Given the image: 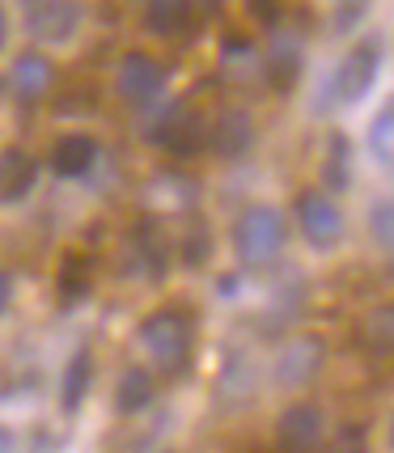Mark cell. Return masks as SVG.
<instances>
[{
	"instance_id": "1",
	"label": "cell",
	"mask_w": 394,
	"mask_h": 453,
	"mask_svg": "<svg viewBox=\"0 0 394 453\" xmlns=\"http://www.w3.org/2000/svg\"><path fill=\"white\" fill-rule=\"evenodd\" d=\"M191 339H196V322H191L187 310H158V314H149L140 322V343L166 373H182L187 369Z\"/></svg>"
},
{
	"instance_id": "16",
	"label": "cell",
	"mask_w": 394,
	"mask_h": 453,
	"mask_svg": "<svg viewBox=\"0 0 394 453\" xmlns=\"http://www.w3.org/2000/svg\"><path fill=\"white\" fill-rule=\"evenodd\" d=\"M89 381H94V356L89 352H77L68 360V369H64V386H59V403H64V411H81V403L89 395Z\"/></svg>"
},
{
	"instance_id": "21",
	"label": "cell",
	"mask_w": 394,
	"mask_h": 453,
	"mask_svg": "<svg viewBox=\"0 0 394 453\" xmlns=\"http://www.w3.org/2000/svg\"><path fill=\"white\" fill-rule=\"evenodd\" d=\"M208 258H212V229H208V220H191V229L182 237V263L204 267Z\"/></svg>"
},
{
	"instance_id": "13",
	"label": "cell",
	"mask_w": 394,
	"mask_h": 453,
	"mask_svg": "<svg viewBox=\"0 0 394 453\" xmlns=\"http://www.w3.org/2000/svg\"><path fill=\"white\" fill-rule=\"evenodd\" d=\"M51 59L39 56V51H21L18 64L9 68V85H13V94L21 102H39L47 89H51Z\"/></svg>"
},
{
	"instance_id": "12",
	"label": "cell",
	"mask_w": 394,
	"mask_h": 453,
	"mask_svg": "<svg viewBox=\"0 0 394 453\" xmlns=\"http://www.w3.org/2000/svg\"><path fill=\"white\" fill-rule=\"evenodd\" d=\"M153 140L166 144V149L178 153V157H191L199 144H204V123H199V115H191V111L178 106V111H170V115L153 127Z\"/></svg>"
},
{
	"instance_id": "7",
	"label": "cell",
	"mask_w": 394,
	"mask_h": 453,
	"mask_svg": "<svg viewBox=\"0 0 394 453\" xmlns=\"http://www.w3.org/2000/svg\"><path fill=\"white\" fill-rule=\"evenodd\" d=\"M322 441V411L314 403H293L276 419V445L280 449H314Z\"/></svg>"
},
{
	"instance_id": "10",
	"label": "cell",
	"mask_w": 394,
	"mask_h": 453,
	"mask_svg": "<svg viewBox=\"0 0 394 453\" xmlns=\"http://www.w3.org/2000/svg\"><path fill=\"white\" fill-rule=\"evenodd\" d=\"M322 343L318 339H297V343H289L284 352H280L276 360V381L280 386H305V381H314L318 369H322Z\"/></svg>"
},
{
	"instance_id": "11",
	"label": "cell",
	"mask_w": 394,
	"mask_h": 453,
	"mask_svg": "<svg viewBox=\"0 0 394 453\" xmlns=\"http://www.w3.org/2000/svg\"><path fill=\"white\" fill-rule=\"evenodd\" d=\"M35 178H39V161L21 149H4L0 153V203H21L35 191Z\"/></svg>"
},
{
	"instance_id": "14",
	"label": "cell",
	"mask_w": 394,
	"mask_h": 453,
	"mask_svg": "<svg viewBox=\"0 0 394 453\" xmlns=\"http://www.w3.org/2000/svg\"><path fill=\"white\" fill-rule=\"evenodd\" d=\"M94 161H98V140L85 136V132H73V136H64L56 149H51V170L64 178L89 174Z\"/></svg>"
},
{
	"instance_id": "20",
	"label": "cell",
	"mask_w": 394,
	"mask_h": 453,
	"mask_svg": "<svg viewBox=\"0 0 394 453\" xmlns=\"http://www.w3.org/2000/svg\"><path fill=\"white\" fill-rule=\"evenodd\" d=\"M94 288V272H89V263L77 255H68L64 263H59V293H64V301H81V296Z\"/></svg>"
},
{
	"instance_id": "15",
	"label": "cell",
	"mask_w": 394,
	"mask_h": 453,
	"mask_svg": "<svg viewBox=\"0 0 394 453\" xmlns=\"http://www.w3.org/2000/svg\"><path fill=\"white\" fill-rule=\"evenodd\" d=\"M153 395H158L153 373H149V369H127V373L119 377V386H115V411L119 415H136V411H144V407L153 403Z\"/></svg>"
},
{
	"instance_id": "28",
	"label": "cell",
	"mask_w": 394,
	"mask_h": 453,
	"mask_svg": "<svg viewBox=\"0 0 394 453\" xmlns=\"http://www.w3.org/2000/svg\"><path fill=\"white\" fill-rule=\"evenodd\" d=\"M208 4H217V0H208Z\"/></svg>"
},
{
	"instance_id": "19",
	"label": "cell",
	"mask_w": 394,
	"mask_h": 453,
	"mask_svg": "<svg viewBox=\"0 0 394 453\" xmlns=\"http://www.w3.org/2000/svg\"><path fill=\"white\" fill-rule=\"evenodd\" d=\"M369 153L382 170L394 165V106H382L377 119L369 123Z\"/></svg>"
},
{
	"instance_id": "9",
	"label": "cell",
	"mask_w": 394,
	"mask_h": 453,
	"mask_svg": "<svg viewBox=\"0 0 394 453\" xmlns=\"http://www.w3.org/2000/svg\"><path fill=\"white\" fill-rule=\"evenodd\" d=\"M212 149H217L220 157H246L251 153V144H255V119L251 111H242V106H229V111H220L217 127H212Z\"/></svg>"
},
{
	"instance_id": "29",
	"label": "cell",
	"mask_w": 394,
	"mask_h": 453,
	"mask_svg": "<svg viewBox=\"0 0 394 453\" xmlns=\"http://www.w3.org/2000/svg\"><path fill=\"white\" fill-rule=\"evenodd\" d=\"M26 4H35V0H26Z\"/></svg>"
},
{
	"instance_id": "26",
	"label": "cell",
	"mask_w": 394,
	"mask_h": 453,
	"mask_svg": "<svg viewBox=\"0 0 394 453\" xmlns=\"http://www.w3.org/2000/svg\"><path fill=\"white\" fill-rule=\"evenodd\" d=\"M4 39H9V13H4V4H0V47H4Z\"/></svg>"
},
{
	"instance_id": "3",
	"label": "cell",
	"mask_w": 394,
	"mask_h": 453,
	"mask_svg": "<svg viewBox=\"0 0 394 453\" xmlns=\"http://www.w3.org/2000/svg\"><path fill=\"white\" fill-rule=\"evenodd\" d=\"M297 225H301V234L314 250H331L344 237L339 203H331V196H322V191H301L297 196Z\"/></svg>"
},
{
	"instance_id": "24",
	"label": "cell",
	"mask_w": 394,
	"mask_h": 453,
	"mask_svg": "<svg viewBox=\"0 0 394 453\" xmlns=\"http://www.w3.org/2000/svg\"><path fill=\"white\" fill-rule=\"evenodd\" d=\"M246 9H251L259 21H267V26H272L276 13H280V0H246Z\"/></svg>"
},
{
	"instance_id": "5",
	"label": "cell",
	"mask_w": 394,
	"mask_h": 453,
	"mask_svg": "<svg viewBox=\"0 0 394 453\" xmlns=\"http://www.w3.org/2000/svg\"><path fill=\"white\" fill-rule=\"evenodd\" d=\"M377 64H382V51H377V42H356L352 51L344 56V64H339L336 73V94L339 102H360L369 89H374L377 81Z\"/></svg>"
},
{
	"instance_id": "18",
	"label": "cell",
	"mask_w": 394,
	"mask_h": 453,
	"mask_svg": "<svg viewBox=\"0 0 394 453\" xmlns=\"http://www.w3.org/2000/svg\"><path fill=\"white\" fill-rule=\"evenodd\" d=\"M352 153H348V136H331L327 140V157H322V178H327V187L331 191H348V182H352Z\"/></svg>"
},
{
	"instance_id": "25",
	"label": "cell",
	"mask_w": 394,
	"mask_h": 453,
	"mask_svg": "<svg viewBox=\"0 0 394 453\" xmlns=\"http://www.w3.org/2000/svg\"><path fill=\"white\" fill-rule=\"evenodd\" d=\"M9 301H13V276H9V272H0V314L9 310Z\"/></svg>"
},
{
	"instance_id": "4",
	"label": "cell",
	"mask_w": 394,
	"mask_h": 453,
	"mask_svg": "<svg viewBox=\"0 0 394 453\" xmlns=\"http://www.w3.org/2000/svg\"><path fill=\"white\" fill-rule=\"evenodd\" d=\"M119 94L132 106H153L166 94V68L144 51H127L119 59Z\"/></svg>"
},
{
	"instance_id": "2",
	"label": "cell",
	"mask_w": 394,
	"mask_h": 453,
	"mask_svg": "<svg viewBox=\"0 0 394 453\" xmlns=\"http://www.w3.org/2000/svg\"><path fill=\"white\" fill-rule=\"evenodd\" d=\"M284 237H289V225H284V217H280L272 203L246 208L234 225V246H237V255H242V263H251V267L272 263L284 250Z\"/></svg>"
},
{
	"instance_id": "27",
	"label": "cell",
	"mask_w": 394,
	"mask_h": 453,
	"mask_svg": "<svg viewBox=\"0 0 394 453\" xmlns=\"http://www.w3.org/2000/svg\"><path fill=\"white\" fill-rule=\"evenodd\" d=\"M0 449H9V436H4V433H0Z\"/></svg>"
},
{
	"instance_id": "22",
	"label": "cell",
	"mask_w": 394,
	"mask_h": 453,
	"mask_svg": "<svg viewBox=\"0 0 394 453\" xmlns=\"http://www.w3.org/2000/svg\"><path fill=\"white\" fill-rule=\"evenodd\" d=\"M390 339H394V318H390V310L382 305L377 314L365 318V343L377 348V352H390Z\"/></svg>"
},
{
	"instance_id": "23",
	"label": "cell",
	"mask_w": 394,
	"mask_h": 453,
	"mask_svg": "<svg viewBox=\"0 0 394 453\" xmlns=\"http://www.w3.org/2000/svg\"><path fill=\"white\" fill-rule=\"evenodd\" d=\"M369 229H374L377 246H390V242H394V203H390V199L374 203V212H369Z\"/></svg>"
},
{
	"instance_id": "17",
	"label": "cell",
	"mask_w": 394,
	"mask_h": 453,
	"mask_svg": "<svg viewBox=\"0 0 394 453\" xmlns=\"http://www.w3.org/2000/svg\"><path fill=\"white\" fill-rule=\"evenodd\" d=\"M149 30L161 35V39H170V35H182L187 26H191V0H149Z\"/></svg>"
},
{
	"instance_id": "8",
	"label": "cell",
	"mask_w": 394,
	"mask_h": 453,
	"mask_svg": "<svg viewBox=\"0 0 394 453\" xmlns=\"http://www.w3.org/2000/svg\"><path fill=\"white\" fill-rule=\"evenodd\" d=\"M301 68H305V47L293 30H280L272 35V47H267V81L276 94H293V85L301 81Z\"/></svg>"
},
{
	"instance_id": "6",
	"label": "cell",
	"mask_w": 394,
	"mask_h": 453,
	"mask_svg": "<svg viewBox=\"0 0 394 453\" xmlns=\"http://www.w3.org/2000/svg\"><path fill=\"white\" fill-rule=\"evenodd\" d=\"M81 26V0H35L30 35L42 42H68Z\"/></svg>"
}]
</instances>
